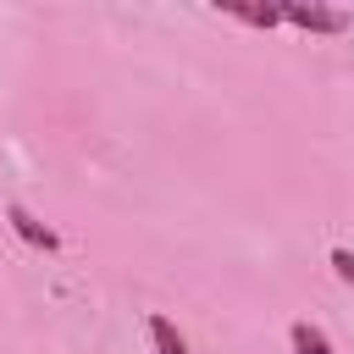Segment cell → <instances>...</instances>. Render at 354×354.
Listing matches in <instances>:
<instances>
[{"instance_id":"cell-4","label":"cell","mask_w":354,"mask_h":354,"mask_svg":"<svg viewBox=\"0 0 354 354\" xmlns=\"http://www.w3.org/2000/svg\"><path fill=\"white\" fill-rule=\"evenodd\" d=\"M149 337H155V354H194V348L183 343V332H177L166 315H149Z\"/></svg>"},{"instance_id":"cell-3","label":"cell","mask_w":354,"mask_h":354,"mask_svg":"<svg viewBox=\"0 0 354 354\" xmlns=\"http://www.w3.org/2000/svg\"><path fill=\"white\" fill-rule=\"evenodd\" d=\"M221 11L238 17V22H249V28H277V22H282L277 6H249V0H221Z\"/></svg>"},{"instance_id":"cell-2","label":"cell","mask_w":354,"mask_h":354,"mask_svg":"<svg viewBox=\"0 0 354 354\" xmlns=\"http://www.w3.org/2000/svg\"><path fill=\"white\" fill-rule=\"evenodd\" d=\"M6 216H11V227H17V238H28L33 249H55V243H61V238H55V232H50V227H44L39 216H28L22 205H11Z\"/></svg>"},{"instance_id":"cell-1","label":"cell","mask_w":354,"mask_h":354,"mask_svg":"<svg viewBox=\"0 0 354 354\" xmlns=\"http://www.w3.org/2000/svg\"><path fill=\"white\" fill-rule=\"evenodd\" d=\"M277 11H282V22H293V28H304V33H343V28H348V11L315 6V0H282Z\"/></svg>"},{"instance_id":"cell-5","label":"cell","mask_w":354,"mask_h":354,"mask_svg":"<svg viewBox=\"0 0 354 354\" xmlns=\"http://www.w3.org/2000/svg\"><path fill=\"white\" fill-rule=\"evenodd\" d=\"M293 354H332V343H326V332H321V326L293 321Z\"/></svg>"},{"instance_id":"cell-6","label":"cell","mask_w":354,"mask_h":354,"mask_svg":"<svg viewBox=\"0 0 354 354\" xmlns=\"http://www.w3.org/2000/svg\"><path fill=\"white\" fill-rule=\"evenodd\" d=\"M332 266H337V277L354 288V254H348V249H332Z\"/></svg>"}]
</instances>
